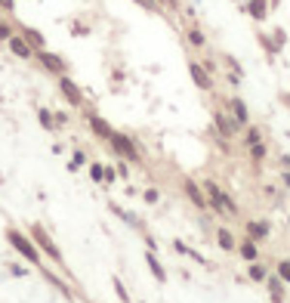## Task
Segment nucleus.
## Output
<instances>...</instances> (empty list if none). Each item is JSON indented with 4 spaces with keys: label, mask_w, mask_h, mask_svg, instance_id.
<instances>
[{
    "label": "nucleus",
    "mask_w": 290,
    "mask_h": 303,
    "mask_svg": "<svg viewBox=\"0 0 290 303\" xmlns=\"http://www.w3.org/2000/svg\"><path fill=\"white\" fill-rule=\"evenodd\" d=\"M6 241H10L13 251H19V254L28 260L31 266H40V248L34 245L31 235H25V232H19V229H6Z\"/></svg>",
    "instance_id": "obj_1"
},
{
    "label": "nucleus",
    "mask_w": 290,
    "mask_h": 303,
    "mask_svg": "<svg viewBox=\"0 0 290 303\" xmlns=\"http://www.w3.org/2000/svg\"><path fill=\"white\" fill-rule=\"evenodd\" d=\"M204 192H207V204L216 210V214H238V207H235V201L226 195L223 189L216 186V183H204Z\"/></svg>",
    "instance_id": "obj_2"
},
{
    "label": "nucleus",
    "mask_w": 290,
    "mask_h": 303,
    "mask_svg": "<svg viewBox=\"0 0 290 303\" xmlns=\"http://www.w3.org/2000/svg\"><path fill=\"white\" fill-rule=\"evenodd\" d=\"M31 238H34V245L40 248V254H47L53 263H59V266H65V257H62V251L56 248V241L49 238V232L44 229V226H34L31 229Z\"/></svg>",
    "instance_id": "obj_3"
},
{
    "label": "nucleus",
    "mask_w": 290,
    "mask_h": 303,
    "mask_svg": "<svg viewBox=\"0 0 290 303\" xmlns=\"http://www.w3.org/2000/svg\"><path fill=\"white\" fill-rule=\"evenodd\" d=\"M108 142H112V149L124 158V161H139V149H136V142L127 136V133H112Z\"/></svg>",
    "instance_id": "obj_4"
},
{
    "label": "nucleus",
    "mask_w": 290,
    "mask_h": 303,
    "mask_svg": "<svg viewBox=\"0 0 290 303\" xmlns=\"http://www.w3.org/2000/svg\"><path fill=\"white\" fill-rule=\"evenodd\" d=\"M34 56H37V62L44 65V68L49 74H65V59L62 56H56V53H49V50H34Z\"/></svg>",
    "instance_id": "obj_5"
},
{
    "label": "nucleus",
    "mask_w": 290,
    "mask_h": 303,
    "mask_svg": "<svg viewBox=\"0 0 290 303\" xmlns=\"http://www.w3.org/2000/svg\"><path fill=\"white\" fill-rule=\"evenodd\" d=\"M59 90H62V96H65L74 108L83 105V93H81V87H78V84H74L71 78H68V74H59Z\"/></svg>",
    "instance_id": "obj_6"
},
{
    "label": "nucleus",
    "mask_w": 290,
    "mask_h": 303,
    "mask_svg": "<svg viewBox=\"0 0 290 303\" xmlns=\"http://www.w3.org/2000/svg\"><path fill=\"white\" fill-rule=\"evenodd\" d=\"M189 74H192L194 87H201V90H213V78H210V71L204 68L201 62H189Z\"/></svg>",
    "instance_id": "obj_7"
},
{
    "label": "nucleus",
    "mask_w": 290,
    "mask_h": 303,
    "mask_svg": "<svg viewBox=\"0 0 290 303\" xmlns=\"http://www.w3.org/2000/svg\"><path fill=\"white\" fill-rule=\"evenodd\" d=\"M87 124H90V130L96 133L99 139H112V133H114V130L108 127V121H105V118H99L96 112H90V115H87Z\"/></svg>",
    "instance_id": "obj_8"
},
{
    "label": "nucleus",
    "mask_w": 290,
    "mask_h": 303,
    "mask_svg": "<svg viewBox=\"0 0 290 303\" xmlns=\"http://www.w3.org/2000/svg\"><path fill=\"white\" fill-rule=\"evenodd\" d=\"M6 44H10V53H13V56H19V59H31V56H34V47H31L22 34H13L10 40H6Z\"/></svg>",
    "instance_id": "obj_9"
},
{
    "label": "nucleus",
    "mask_w": 290,
    "mask_h": 303,
    "mask_svg": "<svg viewBox=\"0 0 290 303\" xmlns=\"http://www.w3.org/2000/svg\"><path fill=\"white\" fill-rule=\"evenodd\" d=\"M228 108H232V118L238 121V127H247V124H250V112H247V105H244L241 96H232Z\"/></svg>",
    "instance_id": "obj_10"
},
{
    "label": "nucleus",
    "mask_w": 290,
    "mask_h": 303,
    "mask_svg": "<svg viewBox=\"0 0 290 303\" xmlns=\"http://www.w3.org/2000/svg\"><path fill=\"white\" fill-rule=\"evenodd\" d=\"M216 130L223 133V136H235V133H238V121H235L232 115L216 112Z\"/></svg>",
    "instance_id": "obj_11"
},
{
    "label": "nucleus",
    "mask_w": 290,
    "mask_h": 303,
    "mask_svg": "<svg viewBox=\"0 0 290 303\" xmlns=\"http://www.w3.org/2000/svg\"><path fill=\"white\" fill-rule=\"evenodd\" d=\"M145 263H148V269H151V275H155V279L164 285L167 282V269L161 266V260L155 257V251H148V254H145Z\"/></svg>",
    "instance_id": "obj_12"
},
{
    "label": "nucleus",
    "mask_w": 290,
    "mask_h": 303,
    "mask_svg": "<svg viewBox=\"0 0 290 303\" xmlns=\"http://www.w3.org/2000/svg\"><path fill=\"white\" fill-rule=\"evenodd\" d=\"M238 254H241L247 263H250V260H257V257H259V245H257V238H244L241 245H238Z\"/></svg>",
    "instance_id": "obj_13"
},
{
    "label": "nucleus",
    "mask_w": 290,
    "mask_h": 303,
    "mask_svg": "<svg viewBox=\"0 0 290 303\" xmlns=\"http://www.w3.org/2000/svg\"><path fill=\"white\" fill-rule=\"evenodd\" d=\"M185 195H189L198 207H207V192H204V186H194V183L189 180L185 183Z\"/></svg>",
    "instance_id": "obj_14"
},
{
    "label": "nucleus",
    "mask_w": 290,
    "mask_h": 303,
    "mask_svg": "<svg viewBox=\"0 0 290 303\" xmlns=\"http://www.w3.org/2000/svg\"><path fill=\"white\" fill-rule=\"evenodd\" d=\"M247 13H250L257 22H262L269 16V0H250V3H247Z\"/></svg>",
    "instance_id": "obj_15"
},
{
    "label": "nucleus",
    "mask_w": 290,
    "mask_h": 303,
    "mask_svg": "<svg viewBox=\"0 0 290 303\" xmlns=\"http://www.w3.org/2000/svg\"><path fill=\"white\" fill-rule=\"evenodd\" d=\"M269 294H272V300L275 303H284V282L278 279V275H269Z\"/></svg>",
    "instance_id": "obj_16"
},
{
    "label": "nucleus",
    "mask_w": 290,
    "mask_h": 303,
    "mask_svg": "<svg viewBox=\"0 0 290 303\" xmlns=\"http://www.w3.org/2000/svg\"><path fill=\"white\" fill-rule=\"evenodd\" d=\"M247 235H250V238H257V241L269 238V223H257V220H250V223H247Z\"/></svg>",
    "instance_id": "obj_17"
},
{
    "label": "nucleus",
    "mask_w": 290,
    "mask_h": 303,
    "mask_svg": "<svg viewBox=\"0 0 290 303\" xmlns=\"http://www.w3.org/2000/svg\"><path fill=\"white\" fill-rule=\"evenodd\" d=\"M22 37L28 40L34 50H44V47H47V44H44V34H40V31H34V28H22Z\"/></svg>",
    "instance_id": "obj_18"
},
{
    "label": "nucleus",
    "mask_w": 290,
    "mask_h": 303,
    "mask_svg": "<svg viewBox=\"0 0 290 303\" xmlns=\"http://www.w3.org/2000/svg\"><path fill=\"white\" fill-rule=\"evenodd\" d=\"M185 37H189V44H192L194 50H201V47H207V37H204V31H201V28H194V25H192V28H189V31H185Z\"/></svg>",
    "instance_id": "obj_19"
},
{
    "label": "nucleus",
    "mask_w": 290,
    "mask_h": 303,
    "mask_svg": "<svg viewBox=\"0 0 290 303\" xmlns=\"http://www.w3.org/2000/svg\"><path fill=\"white\" fill-rule=\"evenodd\" d=\"M247 272H250L253 282H266V279H269V269L262 266L259 260H250V269H247Z\"/></svg>",
    "instance_id": "obj_20"
},
{
    "label": "nucleus",
    "mask_w": 290,
    "mask_h": 303,
    "mask_svg": "<svg viewBox=\"0 0 290 303\" xmlns=\"http://www.w3.org/2000/svg\"><path fill=\"white\" fill-rule=\"evenodd\" d=\"M216 241H219V248H223V251H235V238H232V232H228V229H216Z\"/></svg>",
    "instance_id": "obj_21"
},
{
    "label": "nucleus",
    "mask_w": 290,
    "mask_h": 303,
    "mask_svg": "<svg viewBox=\"0 0 290 303\" xmlns=\"http://www.w3.org/2000/svg\"><path fill=\"white\" fill-rule=\"evenodd\" d=\"M257 142H262V130H259V127H250V124H247V133H244V146L250 149V146H257Z\"/></svg>",
    "instance_id": "obj_22"
},
{
    "label": "nucleus",
    "mask_w": 290,
    "mask_h": 303,
    "mask_svg": "<svg viewBox=\"0 0 290 303\" xmlns=\"http://www.w3.org/2000/svg\"><path fill=\"white\" fill-rule=\"evenodd\" d=\"M266 155H269V146H266V142H257V146H250L253 164H262V161H266Z\"/></svg>",
    "instance_id": "obj_23"
},
{
    "label": "nucleus",
    "mask_w": 290,
    "mask_h": 303,
    "mask_svg": "<svg viewBox=\"0 0 290 303\" xmlns=\"http://www.w3.org/2000/svg\"><path fill=\"white\" fill-rule=\"evenodd\" d=\"M44 279H47L49 285H56V288H59V291H62V294H65V297H71V288H68V285H65L62 279H56V275H53V272H47V269H44Z\"/></svg>",
    "instance_id": "obj_24"
},
{
    "label": "nucleus",
    "mask_w": 290,
    "mask_h": 303,
    "mask_svg": "<svg viewBox=\"0 0 290 303\" xmlns=\"http://www.w3.org/2000/svg\"><path fill=\"white\" fill-rule=\"evenodd\" d=\"M40 127H44V130H53L56 127V115L47 112V108H40Z\"/></svg>",
    "instance_id": "obj_25"
},
{
    "label": "nucleus",
    "mask_w": 290,
    "mask_h": 303,
    "mask_svg": "<svg viewBox=\"0 0 290 303\" xmlns=\"http://www.w3.org/2000/svg\"><path fill=\"white\" fill-rule=\"evenodd\" d=\"M112 285H114V294H117V297H121L124 303H133V300H130V291H127V288H124V282H121V279H117V275H114V279H112Z\"/></svg>",
    "instance_id": "obj_26"
},
{
    "label": "nucleus",
    "mask_w": 290,
    "mask_h": 303,
    "mask_svg": "<svg viewBox=\"0 0 290 303\" xmlns=\"http://www.w3.org/2000/svg\"><path fill=\"white\" fill-rule=\"evenodd\" d=\"M90 180L93 183H105V164H90Z\"/></svg>",
    "instance_id": "obj_27"
},
{
    "label": "nucleus",
    "mask_w": 290,
    "mask_h": 303,
    "mask_svg": "<svg viewBox=\"0 0 290 303\" xmlns=\"http://www.w3.org/2000/svg\"><path fill=\"white\" fill-rule=\"evenodd\" d=\"M278 279L284 285H290V260H281L278 263Z\"/></svg>",
    "instance_id": "obj_28"
},
{
    "label": "nucleus",
    "mask_w": 290,
    "mask_h": 303,
    "mask_svg": "<svg viewBox=\"0 0 290 303\" xmlns=\"http://www.w3.org/2000/svg\"><path fill=\"white\" fill-rule=\"evenodd\" d=\"M10 37H13L10 22H6V19H0V40H10Z\"/></svg>",
    "instance_id": "obj_29"
},
{
    "label": "nucleus",
    "mask_w": 290,
    "mask_h": 303,
    "mask_svg": "<svg viewBox=\"0 0 290 303\" xmlns=\"http://www.w3.org/2000/svg\"><path fill=\"white\" fill-rule=\"evenodd\" d=\"M81 164H83V152H74V155H71V164H68V167H71V170H78Z\"/></svg>",
    "instance_id": "obj_30"
},
{
    "label": "nucleus",
    "mask_w": 290,
    "mask_h": 303,
    "mask_svg": "<svg viewBox=\"0 0 290 303\" xmlns=\"http://www.w3.org/2000/svg\"><path fill=\"white\" fill-rule=\"evenodd\" d=\"M161 195H158V189H145V201H148V204H155Z\"/></svg>",
    "instance_id": "obj_31"
},
{
    "label": "nucleus",
    "mask_w": 290,
    "mask_h": 303,
    "mask_svg": "<svg viewBox=\"0 0 290 303\" xmlns=\"http://www.w3.org/2000/svg\"><path fill=\"white\" fill-rule=\"evenodd\" d=\"M139 6H145V10H158V0H136Z\"/></svg>",
    "instance_id": "obj_32"
},
{
    "label": "nucleus",
    "mask_w": 290,
    "mask_h": 303,
    "mask_svg": "<svg viewBox=\"0 0 290 303\" xmlns=\"http://www.w3.org/2000/svg\"><path fill=\"white\" fill-rule=\"evenodd\" d=\"M284 40H287V37H284V31H275V47H278V50L284 47Z\"/></svg>",
    "instance_id": "obj_33"
},
{
    "label": "nucleus",
    "mask_w": 290,
    "mask_h": 303,
    "mask_svg": "<svg viewBox=\"0 0 290 303\" xmlns=\"http://www.w3.org/2000/svg\"><path fill=\"white\" fill-rule=\"evenodd\" d=\"M13 6H16V0H0V10H6V13H13Z\"/></svg>",
    "instance_id": "obj_34"
},
{
    "label": "nucleus",
    "mask_w": 290,
    "mask_h": 303,
    "mask_svg": "<svg viewBox=\"0 0 290 303\" xmlns=\"http://www.w3.org/2000/svg\"><path fill=\"white\" fill-rule=\"evenodd\" d=\"M10 272L13 275H28V269H25V266H10Z\"/></svg>",
    "instance_id": "obj_35"
},
{
    "label": "nucleus",
    "mask_w": 290,
    "mask_h": 303,
    "mask_svg": "<svg viewBox=\"0 0 290 303\" xmlns=\"http://www.w3.org/2000/svg\"><path fill=\"white\" fill-rule=\"evenodd\" d=\"M114 176H117V170H114V167H105V180H108V183H112V180H114Z\"/></svg>",
    "instance_id": "obj_36"
},
{
    "label": "nucleus",
    "mask_w": 290,
    "mask_h": 303,
    "mask_svg": "<svg viewBox=\"0 0 290 303\" xmlns=\"http://www.w3.org/2000/svg\"><path fill=\"white\" fill-rule=\"evenodd\" d=\"M158 3H170V6H176V3H179V0H158Z\"/></svg>",
    "instance_id": "obj_37"
},
{
    "label": "nucleus",
    "mask_w": 290,
    "mask_h": 303,
    "mask_svg": "<svg viewBox=\"0 0 290 303\" xmlns=\"http://www.w3.org/2000/svg\"><path fill=\"white\" fill-rule=\"evenodd\" d=\"M284 102H287V105H290V93H287V96H284Z\"/></svg>",
    "instance_id": "obj_38"
}]
</instances>
